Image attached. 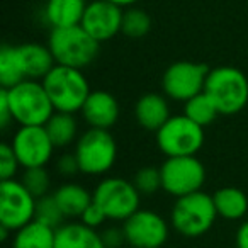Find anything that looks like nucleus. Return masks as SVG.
<instances>
[{
    "mask_svg": "<svg viewBox=\"0 0 248 248\" xmlns=\"http://www.w3.org/2000/svg\"><path fill=\"white\" fill-rule=\"evenodd\" d=\"M41 82L56 112H78L92 92L82 70L65 65H55Z\"/></svg>",
    "mask_w": 248,
    "mask_h": 248,
    "instance_id": "1",
    "label": "nucleus"
},
{
    "mask_svg": "<svg viewBox=\"0 0 248 248\" xmlns=\"http://www.w3.org/2000/svg\"><path fill=\"white\" fill-rule=\"evenodd\" d=\"M2 90L14 121L19 126H45L55 112L51 100L39 80H22L21 83Z\"/></svg>",
    "mask_w": 248,
    "mask_h": 248,
    "instance_id": "2",
    "label": "nucleus"
},
{
    "mask_svg": "<svg viewBox=\"0 0 248 248\" xmlns=\"http://www.w3.org/2000/svg\"><path fill=\"white\" fill-rule=\"evenodd\" d=\"M99 45L82 24L68 26V28H53L48 39V46L55 56L56 65L72 66V68H85L95 62L99 55Z\"/></svg>",
    "mask_w": 248,
    "mask_h": 248,
    "instance_id": "3",
    "label": "nucleus"
},
{
    "mask_svg": "<svg viewBox=\"0 0 248 248\" xmlns=\"http://www.w3.org/2000/svg\"><path fill=\"white\" fill-rule=\"evenodd\" d=\"M217 211L211 194L202 190L175 199L170 213V224L186 238H199L216 223Z\"/></svg>",
    "mask_w": 248,
    "mask_h": 248,
    "instance_id": "4",
    "label": "nucleus"
},
{
    "mask_svg": "<svg viewBox=\"0 0 248 248\" xmlns=\"http://www.w3.org/2000/svg\"><path fill=\"white\" fill-rule=\"evenodd\" d=\"M204 92L213 99L223 116H233L248 104V78L234 66H217L209 70Z\"/></svg>",
    "mask_w": 248,
    "mask_h": 248,
    "instance_id": "5",
    "label": "nucleus"
},
{
    "mask_svg": "<svg viewBox=\"0 0 248 248\" xmlns=\"http://www.w3.org/2000/svg\"><path fill=\"white\" fill-rule=\"evenodd\" d=\"M73 153L78 160L82 173L104 175L116 163L117 145L109 129L89 128L78 136Z\"/></svg>",
    "mask_w": 248,
    "mask_h": 248,
    "instance_id": "6",
    "label": "nucleus"
},
{
    "mask_svg": "<svg viewBox=\"0 0 248 248\" xmlns=\"http://www.w3.org/2000/svg\"><path fill=\"white\" fill-rule=\"evenodd\" d=\"M156 146L167 156H192L204 145V128L186 114L172 116L155 133Z\"/></svg>",
    "mask_w": 248,
    "mask_h": 248,
    "instance_id": "7",
    "label": "nucleus"
},
{
    "mask_svg": "<svg viewBox=\"0 0 248 248\" xmlns=\"http://www.w3.org/2000/svg\"><path fill=\"white\" fill-rule=\"evenodd\" d=\"M93 202H97L112 221H126L140 209L141 194L135 187L133 180L121 177L102 179L92 192Z\"/></svg>",
    "mask_w": 248,
    "mask_h": 248,
    "instance_id": "8",
    "label": "nucleus"
},
{
    "mask_svg": "<svg viewBox=\"0 0 248 248\" xmlns=\"http://www.w3.org/2000/svg\"><path fill=\"white\" fill-rule=\"evenodd\" d=\"M162 189L175 199L199 192L206 182V169L202 162L192 156H172L160 167Z\"/></svg>",
    "mask_w": 248,
    "mask_h": 248,
    "instance_id": "9",
    "label": "nucleus"
},
{
    "mask_svg": "<svg viewBox=\"0 0 248 248\" xmlns=\"http://www.w3.org/2000/svg\"><path fill=\"white\" fill-rule=\"evenodd\" d=\"M36 199L21 180L9 179L0 184V226L12 233L31 223L36 216Z\"/></svg>",
    "mask_w": 248,
    "mask_h": 248,
    "instance_id": "10",
    "label": "nucleus"
},
{
    "mask_svg": "<svg viewBox=\"0 0 248 248\" xmlns=\"http://www.w3.org/2000/svg\"><path fill=\"white\" fill-rule=\"evenodd\" d=\"M209 68L196 62H175L165 70L162 77V89L169 99L187 102L194 95L204 92Z\"/></svg>",
    "mask_w": 248,
    "mask_h": 248,
    "instance_id": "11",
    "label": "nucleus"
},
{
    "mask_svg": "<svg viewBox=\"0 0 248 248\" xmlns=\"http://www.w3.org/2000/svg\"><path fill=\"white\" fill-rule=\"evenodd\" d=\"M126 243L136 248H162L170 234V226L158 213L138 209L123 223Z\"/></svg>",
    "mask_w": 248,
    "mask_h": 248,
    "instance_id": "12",
    "label": "nucleus"
},
{
    "mask_svg": "<svg viewBox=\"0 0 248 248\" xmlns=\"http://www.w3.org/2000/svg\"><path fill=\"white\" fill-rule=\"evenodd\" d=\"M11 145L22 169L46 167L55 152L45 126H21Z\"/></svg>",
    "mask_w": 248,
    "mask_h": 248,
    "instance_id": "13",
    "label": "nucleus"
},
{
    "mask_svg": "<svg viewBox=\"0 0 248 248\" xmlns=\"http://www.w3.org/2000/svg\"><path fill=\"white\" fill-rule=\"evenodd\" d=\"M123 14L124 12L121 11L119 5L112 4L109 0H95L87 4L85 14L80 24L93 39L104 43L121 32Z\"/></svg>",
    "mask_w": 248,
    "mask_h": 248,
    "instance_id": "14",
    "label": "nucleus"
},
{
    "mask_svg": "<svg viewBox=\"0 0 248 248\" xmlns=\"http://www.w3.org/2000/svg\"><path fill=\"white\" fill-rule=\"evenodd\" d=\"M80 112L90 128L110 129L119 119V102L106 90H93Z\"/></svg>",
    "mask_w": 248,
    "mask_h": 248,
    "instance_id": "15",
    "label": "nucleus"
},
{
    "mask_svg": "<svg viewBox=\"0 0 248 248\" xmlns=\"http://www.w3.org/2000/svg\"><path fill=\"white\" fill-rule=\"evenodd\" d=\"M135 117L143 129L156 133L172 117L167 95L155 92L141 95L135 106Z\"/></svg>",
    "mask_w": 248,
    "mask_h": 248,
    "instance_id": "16",
    "label": "nucleus"
},
{
    "mask_svg": "<svg viewBox=\"0 0 248 248\" xmlns=\"http://www.w3.org/2000/svg\"><path fill=\"white\" fill-rule=\"evenodd\" d=\"M17 53L28 80H43L56 65L49 46H43L38 43H26V45L17 46Z\"/></svg>",
    "mask_w": 248,
    "mask_h": 248,
    "instance_id": "17",
    "label": "nucleus"
},
{
    "mask_svg": "<svg viewBox=\"0 0 248 248\" xmlns=\"http://www.w3.org/2000/svg\"><path fill=\"white\" fill-rule=\"evenodd\" d=\"M55 248H106L100 233L82 221L63 223L56 230Z\"/></svg>",
    "mask_w": 248,
    "mask_h": 248,
    "instance_id": "18",
    "label": "nucleus"
},
{
    "mask_svg": "<svg viewBox=\"0 0 248 248\" xmlns=\"http://www.w3.org/2000/svg\"><path fill=\"white\" fill-rule=\"evenodd\" d=\"M85 9V0H48L45 16L51 28H68L82 22Z\"/></svg>",
    "mask_w": 248,
    "mask_h": 248,
    "instance_id": "19",
    "label": "nucleus"
},
{
    "mask_svg": "<svg viewBox=\"0 0 248 248\" xmlns=\"http://www.w3.org/2000/svg\"><path fill=\"white\" fill-rule=\"evenodd\" d=\"M56 230L41 221L32 219L21 230L14 231L12 248H55Z\"/></svg>",
    "mask_w": 248,
    "mask_h": 248,
    "instance_id": "20",
    "label": "nucleus"
},
{
    "mask_svg": "<svg viewBox=\"0 0 248 248\" xmlns=\"http://www.w3.org/2000/svg\"><path fill=\"white\" fill-rule=\"evenodd\" d=\"M65 217H80L92 204L93 196L78 184H63L53 192Z\"/></svg>",
    "mask_w": 248,
    "mask_h": 248,
    "instance_id": "21",
    "label": "nucleus"
},
{
    "mask_svg": "<svg viewBox=\"0 0 248 248\" xmlns=\"http://www.w3.org/2000/svg\"><path fill=\"white\" fill-rule=\"evenodd\" d=\"M217 216L228 221H238L248 213V197L236 187H221L213 194Z\"/></svg>",
    "mask_w": 248,
    "mask_h": 248,
    "instance_id": "22",
    "label": "nucleus"
},
{
    "mask_svg": "<svg viewBox=\"0 0 248 248\" xmlns=\"http://www.w3.org/2000/svg\"><path fill=\"white\" fill-rule=\"evenodd\" d=\"M46 133L51 138L55 148H66L78 140V124L73 114L53 112V116L45 124Z\"/></svg>",
    "mask_w": 248,
    "mask_h": 248,
    "instance_id": "23",
    "label": "nucleus"
},
{
    "mask_svg": "<svg viewBox=\"0 0 248 248\" xmlns=\"http://www.w3.org/2000/svg\"><path fill=\"white\" fill-rule=\"evenodd\" d=\"M22 80L28 78L22 70L17 46L4 45L0 49V85L4 89H11V87L21 83Z\"/></svg>",
    "mask_w": 248,
    "mask_h": 248,
    "instance_id": "24",
    "label": "nucleus"
},
{
    "mask_svg": "<svg viewBox=\"0 0 248 248\" xmlns=\"http://www.w3.org/2000/svg\"><path fill=\"white\" fill-rule=\"evenodd\" d=\"M184 114L189 119H192L196 124L206 128L209 124H213L216 121V117L219 116L216 104L213 102L209 95L206 92H201L197 95H194L192 99H189L187 102H184Z\"/></svg>",
    "mask_w": 248,
    "mask_h": 248,
    "instance_id": "25",
    "label": "nucleus"
},
{
    "mask_svg": "<svg viewBox=\"0 0 248 248\" xmlns=\"http://www.w3.org/2000/svg\"><path fill=\"white\" fill-rule=\"evenodd\" d=\"M152 29V19L143 9H128L123 14L121 32L131 39H140L146 36Z\"/></svg>",
    "mask_w": 248,
    "mask_h": 248,
    "instance_id": "26",
    "label": "nucleus"
},
{
    "mask_svg": "<svg viewBox=\"0 0 248 248\" xmlns=\"http://www.w3.org/2000/svg\"><path fill=\"white\" fill-rule=\"evenodd\" d=\"M34 219L41 221L43 224H48V226L58 230L66 217H65V214L62 213V209H60L55 196H53V194H48V196L39 197L38 202H36Z\"/></svg>",
    "mask_w": 248,
    "mask_h": 248,
    "instance_id": "27",
    "label": "nucleus"
},
{
    "mask_svg": "<svg viewBox=\"0 0 248 248\" xmlns=\"http://www.w3.org/2000/svg\"><path fill=\"white\" fill-rule=\"evenodd\" d=\"M21 182L24 184V187L36 197L48 196L49 186H51V179L49 173L45 167H34V169H24L21 177Z\"/></svg>",
    "mask_w": 248,
    "mask_h": 248,
    "instance_id": "28",
    "label": "nucleus"
},
{
    "mask_svg": "<svg viewBox=\"0 0 248 248\" xmlns=\"http://www.w3.org/2000/svg\"><path fill=\"white\" fill-rule=\"evenodd\" d=\"M133 184L141 196H153L162 189V172L160 167H143L133 177Z\"/></svg>",
    "mask_w": 248,
    "mask_h": 248,
    "instance_id": "29",
    "label": "nucleus"
},
{
    "mask_svg": "<svg viewBox=\"0 0 248 248\" xmlns=\"http://www.w3.org/2000/svg\"><path fill=\"white\" fill-rule=\"evenodd\" d=\"M19 167H21V163H19L17 156L12 150V145L2 143V146H0V179H14Z\"/></svg>",
    "mask_w": 248,
    "mask_h": 248,
    "instance_id": "30",
    "label": "nucleus"
},
{
    "mask_svg": "<svg viewBox=\"0 0 248 248\" xmlns=\"http://www.w3.org/2000/svg\"><path fill=\"white\" fill-rule=\"evenodd\" d=\"M107 219H109V217H107V214L104 213V209L97 202H93V201H92V204L83 211L82 216H80V221H82L83 224H87V226L93 228V230L102 226Z\"/></svg>",
    "mask_w": 248,
    "mask_h": 248,
    "instance_id": "31",
    "label": "nucleus"
},
{
    "mask_svg": "<svg viewBox=\"0 0 248 248\" xmlns=\"http://www.w3.org/2000/svg\"><path fill=\"white\" fill-rule=\"evenodd\" d=\"M100 236H102V241H104V245H106V248H121L126 243V234H124L123 228H116V226L106 228V230L100 233Z\"/></svg>",
    "mask_w": 248,
    "mask_h": 248,
    "instance_id": "32",
    "label": "nucleus"
},
{
    "mask_svg": "<svg viewBox=\"0 0 248 248\" xmlns=\"http://www.w3.org/2000/svg\"><path fill=\"white\" fill-rule=\"evenodd\" d=\"M56 170L65 177H72L75 173H78L80 165L75 153H65V155L60 156L58 162H56Z\"/></svg>",
    "mask_w": 248,
    "mask_h": 248,
    "instance_id": "33",
    "label": "nucleus"
},
{
    "mask_svg": "<svg viewBox=\"0 0 248 248\" xmlns=\"http://www.w3.org/2000/svg\"><path fill=\"white\" fill-rule=\"evenodd\" d=\"M12 121H14V117H12L11 107H9L7 95L4 90H0V124H2V129H7Z\"/></svg>",
    "mask_w": 248,
    "mask_h": 248,
    "instance_id": "34",
    "label": "nucleus"
},
{
    "mask_svg": "<svg viewBox=\"0 0 248 248\" xmlns=\"http://www.w3.org/2000/svg\"><path fill=\"white\" fill-rule=\"evenodd\" d=\"M236 248H248V219L243 221L236 231Z\"/></svg>",
    "mask_w": 248,
    "mask_h": 248,
    "instance_id": "35",
    "label": "nucleus"
},
{
    "mask_svg": "<svg viewBox=\"0 0 248 248\" xmlns=\"http://www.w3.org/2000/svg\"><path fill=\"white\" fill-rule=\"evenodd\" d=\"M109 2H112V4L119 5V7H129V5L136 4L138 0H109Z\"/></svg>",
    "mask_w": 248,
    "mask_h": 248,
    "instance_id": "36",
    "label": "nucleus"
},
{
    "mask_svg": "<svg viewBox=\"0 0 248 248\" xmlns=\"http://www.w3.org/2000/svg\"><path fill=\"white\" fill-rule=\"evenodd\" d=\"M121 248H136V247H131V245L126 243V245H124V247H121Z\"/></svg>",
    "mask_w": 248,
    "mask_h": 248,
    "instance_id": "37",
    "label": "nucleus"
}]
</instances>
